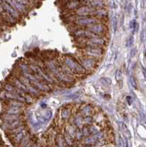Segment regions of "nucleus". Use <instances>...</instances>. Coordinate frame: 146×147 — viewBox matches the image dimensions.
I'll use <instances>...</instances> for the list:
<instances>
[{
    "label": "nucleus",
    "instance_id": "obj_10",
    "mask_svg": "<svg viewBox=\"0 0 146 147\" xmlns=\"http://www.w3.org/2000/svg\"><path fill=\"white\" fill-rule=\"evenodd\" d=\"M22 109L19 107H7L5 108V113L7 114H13V115H21L22 113Z\"/></svg>",
    "mask_w": 146,
    "mask_h": 147
},
{
    "label": "nucleus",
    "instance_id": "obj_15",
    "mask_svg": "<svg viewBox=\"0 0 146 147\" xmlns=\"http://www.w3.org/2000/svg\"><path fill=\"white\" fill-rule=\"evenodd\" d=\"M93 13L95 14L96 16H97V18L98 17H99V18H105L107 16L106 10L103 9V8H100V9H98L96 10H94Z\"/></svg>",
    "mask_w": 146,
    "mask_h": 147
},
{
    "label": "nucleus",
    "instance_id": "obj_23",
    "mask_svg": "<svg viewBox=\"0 0 146 147\" xmlns=\"http://www.w3.org/2000/svg\"><path fill=\"white\" fill-rule=\"evenodd\" d=\"M89 131H90V133H92L93 135H96L99 132V130L96 126H92L90 127V128L89 129Z\"/></svg>",
    "mask_w": 146,
    "mask_h": 147
},
{
    "label": "nucleus",
    "instance_id": "obj_34",
    "mask_svg": "<svg viewBox=\"0 0 146 147\" xmlns=\"http://www.w3.org/2000/svg\"><path fill=\"white\" fill-rule=\"evenodd\" d=\"M41 107L42 109H45V108H46V107H47V104H46L43 103V104H41Z\"/></svg>",
    "mask_w": 146,
    "mask_h": 147
},
{
    "label": "nucleus",
    "instance_id": "obj_25",
    "mask_svg": "<svg viewBox=\"0 0 146 147\" xmlns=\"http://www.w3.org/2000/svg\"><path fill=\"white\" fill-rule=\"evenodd\" d=\"M75 124L78 126V127H81L82 126V119L80 118V117H79V116H77L76 118H75Z\"/></svg>",
    "mask_w": 146,
    "mask_h": 147
},
{
    "label": "nucleus",
    "instance_id": "obj_13",
    "mask_svg": "<svg viewBox=\"0 0 146 147\" xmlns=\"http://www.w3.org/2000/svg\"><path fill=\"white\" fill-rule=\"evenodd\" d=\"M7 107H14L22 108L23 104L22 102L16 101V100H9L7 101Z\"/></svg>",
    "mask_w": 146,
    "mask_h": 147
},
{
    "label": "nucleus",
    "instance_id": "obj_9",
    "mask_svg": "<svg viewBox=\"0 0 146 147\" xmlns=\"http://www.w3.org/2000/svg\"><path fill=\"white\" fill-rule=\"evenodd\" d=\"M1 118L2 119L3 121L11 122V121H18V120H21L22 116H21V115H13V114L4 113V114L1 115Z\"/></svg>",
    "mask_w": 146,
    "mask_h": 147
},
{
    "label": "nucleus",
    "instance_id": "obj_3",
    "mask_svg": "<svg viewBox=\"0 0 146 147\" xmlns=\"http://www.w3.org/2000/svg\"><path fill=\"white\" fill-rule=\"evenodd\" d=\"M98 19L96 17H90V16H85V17H80L78 16L76 24L79 26L85 27V26H92L93 24H97Z\"/></svg>",
    "mask_w": 146,
    "mask_h": 147
},
{
    "label": "nucleus",
    "instance_id": "obj_36",
    "mask_svg": "<svg viewBox=\"0 0 146 147\" xmlns=\"http://www.w3.org/2000/svg\"><path fill=\"white\" fill-rule=\"evenodd\" d=\"M125 147H129V146H128V141H126V143H125Z\"/></svg>",
    "mask_w": 146,
    "mask_h": 147
},
{
    "label": "nucleus",
    "instance_id": "obj_28",
    "mask_svg": "<svg viewBox=\"0 0 146 147\" xmlns=\"http://www.w3.org/2000/svg\"><path fill=\"white\" fill-rule=\"evenodd\" d=\"M122 77V71L121 70H117L116 71V74H115V78L117 80H120Z\"/></svg>",
    "mask_w": 146,
    "mask_h": 147
},
{
    "label": "nucleus",
    "instance_id": "obj_29",
    "mask_svg": "<svg viewBox=\"0 0 146 147\" xmlns=\"http://www.w3.org/2000/svg\"><path fill=\"white\" fill-rule=\"evenodd\" d=\"M79 93H73V94H71L70 95H68L67 97L69 98H76L79 97Z\"/></svg>",
    "mask_w": 146,
    "mask_h": 147
},
{
    "label": "nucleus",
    "instance_id": "obj_2",
    "mask_svg": "<svg viewBox=\"0 0 146 147\" xmlns=\"http://www.w3.org/2000/svg\"><path fill=\"white\" fill-rule=\"evenodd\" d=\"M84 53L85 55H87L88 57L91 58H98L101 57L103 55V49L100 48L99 47H91V46H87L84 50Z\"/></svg>",
    "mask_w": 146,
    "mask_h": 147
},
{
    "label": "nucleus",
    "instance_id": "obj_22",
    "mask_svg": "<svg viewBox=\"0 0 146 147\" xmlns=\"http://www.w3.org/2000/svg\"><path fill=\"white\" fill-rule=\"evenodd\" d=\"M133 44H134V36L131 35V36H129V38H128V40L126 41V47H130L133 45Z\"/></svg>",
    "mask_w": 146,
    "mask_h": 147
},
{
    "label": "nucleus",
    "instance_id": "obj_16",
    "mask_svg": "<svg viewBox=\"0 0 146 147\" xmlns=\"http://www.w3.org/2000/svg\"><path fill=\"white\" fill-rule=\"evenodd\" d=\"M88 2L90 4V7H93L98 8V9L102 8L103 7V4H104V1H90Z\"/></svg>",
    "mask_w": 146,
    "mask_h": 147
},
{
    "label": "nucleus",
    "instance_id": "obj_7",
    "mask_svg": "<svg viewBox=\"0 0 146 147\" xmlns=\"http://www.w3.org/2000/svg\"><path fill=\"white\" fill-rule=\"evenodd\" d=\"M93 12H94L93 8H92L89 6H87V5H84V6L79 7L76 10V13L78 15V16L85 17V16H88V15H90V13H92Z\"/></svg>",
    "mask_w": 146,
    "mask_h": 147
},
{
    "label": "nucleus",
    "instance_id": "obj_5",
    "mask_svg": "<svg viewBox=\"0 0 146 147\" xmlns=\"http://www.w3.org/2000/svg\"><path fill=\"white\" fill-rule=\"evenodd\" d=\"M81 63H82V66L88 70H92L93 68H95V67L96 66V61L95 59L91 58V57H84L81 59Z\"/></svg>",
    "mask_w": 146,
    "mask_h": 147
},
{
    "label": "nucleus",
    "instance_id": "obj_32",
    "mask_svg": "<svg viewBox=\"0 0 146 147\" xmlns=\"http://www.w3.org/2000/svg\"><path fill=\"white\" fill-rule=\"evenodd\" d=\"M126 100H127V102L129 105H131L132 104V98L131 97H126Z\"/></svg>",
    "mask_w": 146,
    "mask_h": 147
},
{
    "label": "nucleus",
    "instance_id": "obj_31",
    "mask_svg": "<svg viewBox=\"0 0 146 147\" xmlns=\"http://www.w3.org/2000/svg\"><path fill=\"white\" fill-rule=\"evenodd\" d=\"M85 122L86 124H90L92 122V118L90 117V116H87L85 118Z\"/></svg>",
    "mask_w": 146,
    "mask_h": 147
},
{
    "label": "nucleus",
    "instance_id": "obj_24",
    "mask_svg": "<svg viewBox=\"0 0 146 147\" xmlns=\"http://www.w3.org/2000/svg\"><path fill=\"white\" fill-rule=\"evenodd\" d=\"M130 82H131V84L132 85V87L135 89L137 88V82H136V80L135 78L133 77V76H131L130 77Z\"/></svg>",
    "mask_w": 146,
    "mask_h": 147
},
{
    "label": "nucleus",
    "instance_id": "obj_8",
    "mask_svg": "<svg viewBox=\"0 0 146 147\" xmlns=\"http://www.w3.org/2000/svg\"><path fill=\"white\" fill-rule=\"evenodd\" d=\"M106 43V41L101 38V37H94L92 38H90L88 40L87 44H88V46H91V47H98V46H103Z\"/></svg>",
    "mask_w": 146,
    "mask_h": 147
},
{
    "label": "nucleus",
    "instance_id": "obj_19",
    "mask_svg": "<svg viewBox=\"0 0 146 147\" xmlns=\"http://www.w3.org/2000/svg\"><path fill=\"white\" fill-rule=\"evenodd\" d=\"M82 113L85 115H89L90 114L91 111H92V107L90 105H86L83 107L82 109Z\"/></svg>",
    "mask_w": 146,
    "mask_h": 147
},
{
    "label": "nucleus",
    "instance_id": "obj_4",
    "mask_svg": "<svg viewBox=\"0 0 146 147\" xmlns=\"http://www.w3.org/2000/svg\"><path fill=\"white\" fill-rule=\"evenodd\" d=\"M23 125L22 120H18L15 121H11V122H7V121H3L1 124V127L3 130L8 131L13 130Z\"/></svg>",
    "mask_w": 146,
    "mask_h": 147
},
{
    "label": "nucleus",
    "instance_id": "obj_35",
    "mask_svg": "<svg viewBox=\"0 0 146 147\" xmlns=\"http://www.w3.org/2000/svg\"><path fill=\"white\" fill-rule=\"evenodd\" d=\"M143 75H144L145 79L146 80V69L145 68H143Z\"/></svg>",
    "mask_w": 146,
    "mask_h": 147
},
{
    "label": "nucleus",
    "instance_id": "obj_14",
    "mask_svg": "<svg viewBox=\"0 0 146 147\" xmlns=\"http://www.w3.org/2000/svg\"><path fill=\"white\" fill-rule=\"evenodd\" d=\"M4 88L5 91H7L8 93H12V94L17 93V89L11 83H6L4 86Z\"/></svg>",
    "mask_w": 146,
    "mask_h": 147
},
{
    "label": "nucleus",
    "instance_id": "obj_17",
    "mask_svg": "<svg viewBox=\"0 0 146 147\" xmlns=\"http://www.w3.org/2000/svg\"><path fill=\"white\" fill-rule=\"evenodd\" d=\"M51 116H52V112H51V110H46V111L44 112L43 115H42L41 117H42L44 120L49 121V119L51 118Z\"/></svg>",
    "mask_w": 146,
    "mask_h": 147
},
{
    "label": "nucleus",
    "instance_id": "obj_33",
    "mask_svg": "<svg viewBox=\"0 0 146 147\" xmlns=\"http://www.w3.org/2000/svg\"><path fill=\"white\" fill-rule=\"evenodd\" d=\"M136 52H137V49L136 48H134L131 51V57H134L135 54H136Z\"/></svg>",
    "mask_w": 146,
    "mask_h": 147
},
{
    "label": "nucleus",
    "instance_id": "obj_21",
    "mask_svg": "<svg viewBox=\"0 0 146 147\" xmlns=\"http://www.w3.org/2000/svg\"><path fill=\"white\" fill-rule=\"evenodd\" d=\"M138 27V24L137 23V21L135 20H133L131 21V24H130V28L133 30V33H134L136 30H137V28Z\"/></svg>",
    "mask_w": 146,
    "mask_h": 147
},
{
    "label": "nucleus",
    "instance_id": "obj_30",
    "mask_svg": "<svg viewBox=\"0 0 146 147\" xmlns=\"http://www.w3.org/2000/svg\"><path fill=\"white\" fill-rule=\"evenodd\" d=\"M82 134L83 135H89L90 133V131H89V129L88 128H87V127H85L84 129H83V130H82Z\"/></svg>",
    "mask_w": 146,
    "mask_h": 147
},
{
    "label": "nucleus",
    "instance_id": "obj_11",
    "mask_svg": "<svg viewBox=\"0 0 146 147\" xmlns=\"http://www.w3.org/2000/svg\"><path fill=\"white\" fill-rule=\"evenodd\" d=\"M26 129L23 130L22 131H21L20 132L17 133L16 135H14L13 138V141L15 144H19L21 142V141L26 137V132H25Z\"/></svg>",
    "mask_w": 146,
    "mask_h": 147
},
{
    "label": "nucleus",
    "instance_id": "obj_26",
    "mask_svg": "<svg viewBox=\"0 0 146 147\" xmlns=\"http://www.w3.org/2000/svg\"><path fill=\"white\" fill-rule=\"evenodd\" d=\"M146 31L145 29H143V30L141 31V34H140V40L143 43L146 40Z\"/></svg>",
    "mask_w": 146,
    "mask_h": 147
},
{
    "label": "nucleus",
    "instance_id": "obj_6",
    "mask_svg": "<svg viewBox=\"0 0 146 147\" xmlns=\"http://www.w3.org/2000/svg\"><path fill=\"white\" fill-rule=\"evenodd\" d=\"M88 30L97 36L98 35H101V34H103L105 33V31L106 30V27L103 24H98L97 23L96 24L90 26V28L88 29Z\"/></svg>",
    "mask_w": 146,
    "mask_h": 147
},
{
    "label": "nucleus",
    "instance_id": "obj_1",
    "mask_svg": "<svg viewBox=\"0 0 146 147\" xmlns=\"http://www.w3.org/2000/svg\"><path fill=\"white\" fill-rule=\"evenodd\" d=\"M65 65L73 73H83L85 72V68L80 65V63L73 57H66L64 59Z\"/></svg>",
    "mask_w": 146,
    "mask_h": 147
},
{
    "label": "nucleus",
    "instance_id": "obj_20",
    "mask_svg": "<svg viewBox=\"0 0 146 147\" xmlns=\"http://www.w3.org/2000/svg\"><path fill=\"white\" fill-rule=\"evenodd\" d=\"M96 142V139L95 138V137H88L85 141V143L86 144H88V145L94 144Z\"/></svg>",
    "mask_w": 146,
    "mask_h": 147
},
{
    "label": "nucleus",
    "instance_id": "obj_18",
    "mask_svg": "<svg viewBox=\"0 0 146 147\" xmlns=\"http://www.w3.org/2000/svg\"><path fill=\"white\" fill-rule=\"evenodd\" d=\"M61 115H62V117L63 118H69L70 115H71V111H70V110L68 109V108H64V109L62 110Z\"/></svg>",
    "mask_w": 146,
    "mask_h": 147
},
{
    "label": "nucleus",
    "instance_id": "obj_12",
    "mask_svg": "<svg viewBox=\"0 0 146 147\" xmlns=\"http://www.w3.org/2000/svg\"><path fill=\"white\" fill-rule=\"evenodd\" d=\"M66 4V7L69 10H74L76 8H79V7L80 6V4L82 3L81 1H66L65 2Z\"/></svg>",
    "mask_w": 146,
    "mask_h": 147
},
{
    "label": "nucleus",
    "instance_id": "obj_27",
    "mask_svg": "<svg viewBox=\"0 0 146 147\" xmlns=\"http://www.w3.org/2000/svg\"><path fill=\"white\" fill-rule=\"evenodd\" d=\"M117 18L115 17H114L112 18V28H113V30L114 32H115L117 30Z\"/></svg>",
    "mask_w": 146,
    "mask_h": 147
}]
</instances>
